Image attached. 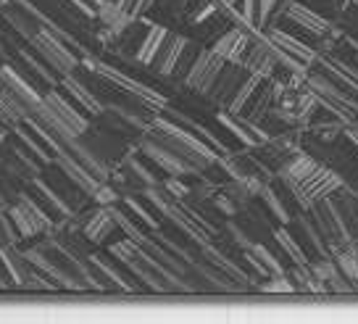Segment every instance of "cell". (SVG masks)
I'll return each mask as SVG.
<instances>
[{
	"instance_id": "obj_6",
	"label": "cell",
	"mask_w": 358,
	"mask_h": 324,
	"mask_svg": "<svg viewBox=\"0 0 358 324\" xmlns=\"http://www.w3.org/2000/svg\"><path fill=\"white\" fill-rule=\"evenodd\" d=\"M153 127H156V129H161V132L171 134V137H177L179 143L190 148L192 153L201 158L206 167H211V164H216V161H219V158H216V153L211 150V146H206L203 140H198V137H195V132H190V129H185V127H179V124H174V122H166V119H156V122H153Z\"/></svg>"
},
{
	"instance_id": "obj_23",
	"label": "cell",
	"mask_w": 358,
	"mask_h": 324,
	"mask_svg": "<svg viewBox=\"0 0 358 324\" xmlns=\"http://www.w3.org/2000/svg\"><path fill=\"white\" fill-rule=\"evenodd\" d=\"M274 235H277V243L287 251V256H290V261L295 264V267H308V256H306V251H303L301 243H298L287 230H277Z\"/></svg>"
},
{
	"instance_id": "obj_42",
	"label": "cell",
	"mask_w": 358,
	"mask_h": 324,
	"mask_svg": "<svg viewBox=\"0 0 358 324\" xmlns=\"http://www.w3.org/2000/svg\"><path fill=\"white\" fill-rule=\"evenodd\" d=\"M156 0H137V6H134V11H132V16H137V13H145L150 6H153Z\"/></svg>"
},
{
	"instance_id": "obj_14",
	"label": "cell",
	"mask_w": 358,
	"mask_h": 324,
	"mask_svg": "<svg viewBox=\"0 0 358 324\" xmlns=\"http://www.w3.org/2000/svg\"><path fill=\"white\" fill-rule=\"evenodd\" d=\"M271 103H274V82H264L261 79V85L253 90V95L248 98L245 103V119L250 122H264L271 111Z\"/></svg>"
},
{
	"instance_id": "obj_3",
	"label": "cell",
	"mask_w": 358,
	"mask_h": 324,
	"mask_svg": "<svg viewBox=\"0 0 358 324\" xmlns=\"http://www.w3.org/2000/svg\"><path fill=\"white\" fill-rule=\"evenodd\" d=\"M306 82H308V87L316 92L319 103H322V106H324L332 116H337V119H345V122H356L358 106L348 98L343 90L337 87L335 82H329V77H327V74H311V77H306Z\"/></svg>"
},
{
	"instance_id": "obj_45",
	"label": "cell",
	"mask_w": 358,
	"mask_h": 324,
	"mask_svg": "<svg viewBox=\"0 0 358 324\" xmlns=\"http://www.w3.org/2000/svg\"><path fill=\"white\" fill-rule=\"evenodd\" d=\"M224 3H227V6H232V3H235V0H224Z\"/></svg>"
},
{
	"instance_id": "obj_13",
	"label": "cell",
	"mask_w": 358,
	"mask_h": 324,
	"mask_svg": "<svg viewBox=\"0 0 358 324\" xmlns=\"http://www.w3.org/2000/svg\"><path fill=\"white\" fill-rule=\"evenodd\" d=\"M287 19L295 22L308 34H316V37H324L329 32V22L322 19L316 11H311L308 6H301V3H287Z\"/></svg>"
},
{
	"instance_id": "obj_36",
	"label": "cell",
	"mask_w": 358,
	"mask_h": 324,
	"mask_svg": "<svg viewBox=\"0 0 358 324\" xmlns=\"http://www.w3.org/2000/svg\"><path fill=\"white\" fill-rule=\"evenodd\" d=\"M129 169H132L134 174H137V179H143L145 185H156V177H153V174H150V171H148V169L143 167L137 158H132V161H129Z\"/></svg>"
},
{
	"instance_id": "obj_15",
	"label": "cell",
	"mask_w": 358,
	"mask_h": 324,
	"mask_svg": "<svg viewBox=\"0 0 358 324\" xmlns=\"http://www.w3.org/2000/svg\"><path fill=\"white\" fill-rule=\"evenodd\" d=\"M0 79H3V85L11 90L13 95H16V98H19V101L27 106V108H34L37 103L43 101V98L37 95V90H34L29 82H24V79L19 77V71H13L11 66L0 69Z\"/></svg>"
},
{
	"instance_id": "obj_11",
	"label": "cell",
	"mask_w": 358,
	"mask_h": 324,
	"mask_svg": "<svg viewBox=\"0 0 358 324\" xmlns=\"http://www.w3.org/2000/svg\"><path fill=\"white\" fill-rule=\"evenodd\" d=\"M248 45H250V37L245 32H240V29H229V32H224L216 43H213L211 53L213 56L224 58V61H229V64H240L243 56H245Z\"/></svg>"
},
{
	"instance_id": "obj_44",
	"label": "cell",
	"mask_w": 358,
	"mask_h": 324,
	"mask_svg": "<svg viewBox=\"0 0 358 324\" xmlns=\"http://www.w3.org/2000/svg\"><path fill=\"white\" fill-rule=\"evenodd\" d=\"M350 3H356V0H343V8H345V6H350Z\"/></svg>"
},
{
	"instance_id": "obj_9",
	"label": "cell",
	"mask_w": 358,
	"mask_h": 324,
	"mask_svg": "<svg viewBox=\"0 0 358 324\" xmlns=\"http://www.w3.org/2000/svg\"><path fill=\"white\" fill-rule=\"evenodd\" d=\"M185 45H187V37H182V34H166V40L161 43L158 53L153 56V61H150V66L156 69L161 77H171V71L177 66Z\"/></svg>"
},
{
	"instance_id": "obj_26",
	"label": "cell",
	"mask_w": 358,
	"mask_h": 324,
	"mask_svg": "<svg viewBox=\"0 0 358 324\" xmlns=\"http://www.w3.org/2000/svg\"><path fill=\"white\" fill-rule=\"evenodd\" d=\"M3 13H6V19L13 24V29H16L19 34H24L27 40H29V37H32V34L40 29V27H37V24L29 19V16H32V11H29V16H27V11H16V8H6Z\"/></svg>"
},
{
	"instance_id": "obj_27",
	"label": "cell",
	"mask_w": 358,
	"mask_h": 324,
	"mask_svg": "<svg viewBox=\"0 0 358 324\" xmlns=\"http://www.w3.org/2000/svg\"><path fill=\"white\" fill-rule=\"evenodd\" d=\"M195 56H198V50H195V45L187 40L185 50H182V56H179V61H177V66H174V71H171V77H177V79H182V82H185V77H187V71H190Z\"/></svg>"
},
{
	"instance_id": "obj_46",
	"label": "cell",
	"mask_w": 358,
	"mask_h": 324,
	"mask_svg": "<svg viewBox=\"0 0 358 324\" xmlns=\"http://www.w3.org/2000/svg\"><path fill=\"white\" fill-rule=\"evenodd\" d=\"M92 3H95V6H98V3H101V0H92Z\"/></svg>"
},
{
	"instance_id": "obj_32",
	"label": "cell",
	"mask_w": 358,
	"mask_h": 324,
	"mask_svg": "<svg viewBox=\"0 0 358 324\" xmlns=\"http://www.w3.org/2000/svg\"><path fill=\"white\" fill-rule=\"evenodd\" d=\"M261 195L266 198L268 209L274 211V216H280V222H290V216H287V211H285V206H282V201H280V198H277V195H274V192L266 190V188H264V192H261Z\"/></svg>"
},
{
	"instance_id": "obj_35",
	"label": "cell",
	"mask_w": 358,
	"mask_h": 324,
	"mask_svg": "<svg viewBox=\"0 0 358 324\" xmlns=\"http://www.w3.org/2000/svg\"><path fill=\"white\" fill-rule=\"evenodd\" d=\"M22 58H24V64H27V66H32V71H34V74H37V77L45 79V82H50V85H53V77L48 74V69H45L43 64H37V61H34V58L29 56L27 50H22Z\"/></svg>"
},
{
	"instance_id": "obj_17",
	"label": "cell",
	"mask_w": 358,
	"mask_h": 324,
	"mask_svg": "<svg viewBox=\"0 0 358 324\" xmlns=\"http://www.w3.org/2000/svg\"><path fill=\"white\" fill-rule=\"evenodd\" d=\"M113 230H116V219H113V213L108 209L95 211L90 216V222L85 224V235H87L90 243H103Z\"/></svg>"
},
{
	"instance_id": "obj_40",
	"label": "cell",
	"mask_w": 358,
	"mask_h": 324,
	"mask_svg": "<svg viewBox=\"0 0 358 324\" xmlns=\"http://www.w3.org/2000/svg\"><path fill=\"white\" fill-rule=\"evenodd\" d=\"M92 198H95V201H98V203H103V206H106V203L116 201V192H113L111 188H108V185H106V182H103L101 188H98V192H95V195H92Z\"/></svg>"
},
{
	"instance_id": "obj_33",
	"label": "cell",
	"mask_w": 358,
	"mask_h": 324,
	"mask_svg": "<svg viewBox=\"0 0 358 324\" xmlns=\"http://www.w3.org/2000/svg\"><path fill=\"white\" fill-rule=\"evenodd\" d=\"M34 185H37V190L43 192L45 198H48V201H50V203H53V206H56L58 211H61V213H69V206H66V203L61 201V198H58L56 192L50 190V188H48V185H45V182H40V179H34Z\"/></svg>"
},
{
	"instance_id": "obj_31",
	"label": "cell",
	"mask_w": 358,
	"mask_h": 324,
	"mask_svg": "<svg viewBox=\"0 0 358 324\" xmlns=\"http://www.w3.org/2000/svg\"><path fill=\"white\" fill-rule=\"evenodd\" d=\"M90 261H92V264H95V267L101 269L103 274H106V277H108V280H111L113 285H119V288H122V290H132V288H129V285H127V282H124L122 277H119V272H116V269H113V267H108V264H106V258H101V256H92V258H90Z\"/></svg>"
},
{
	"instance_id": "obj_24",
	"label": "cell",
	"mask_w": 358,
	"mask_h": 324,
	"mask_svg": "<svg viewBox=\"0 0 358 324\" xmlns=\"http://www.w3.org/2000/svg\"><path fill=\"white\" fill-rule=\"evenodd\" d=\"M261 79L264 77H258V74H248V79L240 85V90L235 92V98H232V103L227 106L229 108V113H243V108H245V103H248V98L253 95V90L261 85Z\"/></svg>"
},
{
	"instance_id": "obj_20",
	"label": "cell",
	"mask_w": 358,
	"mask_h": 324,
	"mask_svg": "<svg viewBox=\"0 0 358 324\" xmlns=\"http://www.w3.org/2000/svg\"><path fill=\"white\" fill-rule=\"evenodd\" d=\"M224 58H219V56H208V61H206V66H203V74H201V79H198V85H195V90L198 92H203V95H208L213 90V85H216V79H219V74H222V69H224Z\"/></svg>"
},
{
	"instance_id": "obj_29",
	"label": "cell",
	"mask_w": 358,
	"mask_h": 324,
	"mask_svg": "<svg viewBox=\"0 0 358 324\" xmlns=\"http://www.w3.org/2000/svg\"><path fill=\"white\" fill-rule=\"evenodd\" d=\"M111 213H113V219H116V227H122L124 232H127V237H132L134 243H140V246L145 243L148 237L143 235V232H140V230H137V227H134V224L129 222V219H127V216H124L122 211H116V209H111Z\"/></svg>"
},
{
	"instance_id": "obj_25",
	"label": "cell",
	"mask_w": 358,
	"mask_h": 324,
	"mask_svg": "<svg viewBox=\"0 0 358 324\" xmlns=\"http://www.w3.org/2000/svg\"><path fill=\"white\" fill-rule=\"evenodd\" d=\"M248 253L256 258L258 264L264 267V272H266V274H271V277H277V274H285V267H282L280 261L271 256V253H268L264 246H258V243H250V246H248Z\"/></svg>"
},
{
	"instance_id": "obj_21",
	"label": "cell",
	"mask_w": 358,
	"mask_h": 324,
	"mask_svg": "<svg viewBox=\"0 0 358 324\" xmlns=\"http://www.w3.org/2000/svg\"><path fill=\"white\" fill-rule=\"evenodd\" d=\"M335 264L337 269L345 274L350 282H358V251L353 246L337 248L335 251Z\"/></svg>"
},
{
	"instance_id": "obj_28",
	"label": "cell",
	"mask_w": 358,
	"mask_h": 324,
	"mask_svg": "<svg viewBox=\"0 0 358 324\" xmlns=\"http://www.w3.org/2000/svg\"><path fill=\"white\" fill-rule=\"evenodd\" d=\"M137 251H140V243H134L132 237H127V240H122V243L111 246V256H116L122 264H129Z\"/></svg>"
},
{
	"instance_id": "obj_10",
	"label": "cell",
	"mask_w": 358,
	"mask_h": 324,
	"mask_svg": "<svg viewBox=\"0 0 358 324\" xmlns=\"http://www.w3.org/2000/svg\"><path fill=\"white\" fill-rule=\"evenodd\" d=\"M143 150H145L148 158H153L158 167L164 169V171H169L171 177L187 174V171H195L192 164H187L185 158H179L174 150H169V148L161 146V143H150V140H145V143H143Z\"/></svg>"
},
{
	"instance_id": "obj_4",
	"label": "cell",
	"mask_w": 358,
	"mask_h": 324,
	"mask_svg": "<svg viewBox=\"0 0 358 324\" xmlns=\"http://www.w3.org/2000/svg\"><path fill=\"white\" fill-rule=\"evenodd\" d=\"M92 69H95V71H101L106 79H111L113 85H119L122 90H127V92L137 95V98L145 103V106H150V108H156V111L166 108V98H164L161 92H156V90L140 85L137 79L127 77V74H122V71H116V69H111V66H106V64H92Z\"/></svg>"
},
{
	"instance_id": "obj_2",
	"label": "cell",
	"mask_w": 358,
	"mask_h": 324,
	"mask_svg": "<svg viewBox=\"0 0 358 324\" xmlns=\"http://www.w3.org/2000/svg\"><path fill=\"white\" fill-rule=\"evenodd\" d=\"M29 43H32V48L40 53V58H43L45 64L50 69H56L58 74L66 77V74H71V71L77 69V64H79L77 56H74L66 45H64V40H58L50 29L40 27V29L29 37Z\"/></svg>"
},
{
	"instance_id": "obj_1",
	"label": "cell",
	"mask_w": 358,
	"mask_h": 324,
	"mask_svg": "<svg viewBox=\"0 0 358 324\" xmlns=\"http://www.w3.org/2000/svg\"><path fill=\"white\" fill-rule=\"evenodd\" d=\"M280 177L285 182V188L295 195V201L301 203V209H306V211L313 201L343 190V179L327 167H319L308 153L292 158L290 164L282 169Z\"/></svg>"
},
{
	"instance_id": "obj_38",
	"label": "cell",
	"mask_w": 358,
	"mask_h": 324,
	"mask_svg": "<svg viewBox=\"0 0 358 324\" xmlns=\"http://www.w3.org/2000/svg\"><path fill=\"white\" fill-rule=\"evenodd\" d=\"M277 3H280V0H258V24H266V19L271 16Z\"/></svg>"
},
{
	"instance_id": "obj_5",
	"label": "cell",
	"mask_w": 358,
	"mask_h": 324,
	"mask_svg": "<svg viewBox=\"0 0 358 324\" xmlns=\"http://www.w3.org/2000/svg\"><path fill=\"white\" fill-rule=\"evenodd\" d=\"M277 61H280V56H277V48H274V43L271 40H258V43H250L245 50V56H243V66L250 71V74H258V77L268 79L271 77V71H274V66H277Z\"/></svg>"
},
{
	"instance_id": "obj_22",
	"label": "cell",
	"mask_w": 358,
	"mask_h": 324,
	"mask_svg": "<svg viewBox=\"0 0 358 324\" xmlns=\"http://www.w3.org/2000/svg\"><path fill=\"white\" fill-rule=\"evenodd\" d=\"M206 248V256L211 258L213 261V267H219L224 272V274H227V277H229V280H240L243 282V285H248V277H245V272H243V269L237 267V264H232V261H229V258H224L222 253H219V251H216V248L211 246V243H208V246H203Z\"/></svg>"
},
{
	"instance_id": "obj_7",
	"label": "cell",
	"mask_w": 358,
	"mask_h": 324,
	"mask_svg": "<svg viewBox=\"0 0 358 324\" xmlns=\"http://www.w3.org/2000/svg\"><path fill=\"white\" fill-rule=\"evenodd\" d=\"M248 71L243 64H224L222 74H219V79H216V85H213V90L208 92L211 98H216V101H222L224 106H229L232 103V98H235V92L240 90V85L248 79Z\"/></svg>"
},
{
	"instance_id": "obj_34",
	"label": "cell",
	"mask_w": 358,
	"mask_h": 324,
	"mask_svg": "<svg viewBox=\"0 0 358 324\" xmlns=\"http://www.w3.org/2000/svg\"><path fill=\"white\" fill-rule=\"evenodd\" d=\"M164 190L169 192V195H171V198H174V201H185V198H187V188H185V185H182V182H179V179H169L166 182V188H164Z\"/></svg>"
},
{
	"instance_id": "obj_43",
	"label": "cell",
	"mask_w": 358,
	"mask_h": 324,
	"mask_svg": "<svg viewBox=\"0 0 358 324\" xmlns=\"http://www.w3.org/2000/svg\"><path fill=\"white\" fill-rule=\"evenodd\" d=\"M348 137H350V140L358 146V127H356V129H350V132H348Z\"/></svg>"
},
{
	"instance_id": "obj_16",
	"label": "cell",
	"mask_w": 358,
	"mask_h": 324,
	"mask_svg": "<svg viewBox=\"0 0 358 324\" xmlns=\"http://www.w3.org/2000/svg\"><path fill=\"white\" fill-rule=\"evenodd\" d=\"M61 87L66 90L69 95H71V98H74V101H77L87 113H92V116H101L103 113V103L98 101V98H95V95H92L82 82H77V79L71 77V74H66V77L61 79Z\"/></svg>"
},
{
	"instance_id": "obj_8",
	"label": "cell",
	"mask_w": 358,
	"mask_h": 324,
	"mask_svg": "<svg viewBox=\"0 0 358 324\" xmlns=\"http://www.w3.org/2000/svg\"><path fill=\"white\" fill-rule=\"evenodd\" d=\"M56 164L58 167H61V171H64V174H66L69 179H71V182H74V185H77L79 190L82 192H87L90 198H92V195H95V192H98V188H101L103 182L98 177H92V174H90L87 169L82 167V164H79L77 161V156H69L66 150H64V148H61V150H58L56 153Z\"/></svg>"
},
{
	"instance_id": "obj_12",
	"label": "cell",
	"mask_w": 358,
	"mask_h": 324,
	"mask_svg": "<svg viewBox=\"0 0 358 324\" xmlns=\"http://www.w3.org/2000/svg\"><path fill=\"white\" fill-rule=\"evenodd\" d=\"M268 40L274 43V48L280 50L282 56L295 58V61H301V64H306V66H311L313 61H316V53H313L308 45H303L301 40H295L292 34L282 32V29H271Z\"/></svg>"
},
{
	"instance_id": "obj_30",
	"label": "cell",
	"mask_w": 358,
	"mask_h": 324,
	"mask_svg": "<svg viewBox=\"0 0 358 324\" xmlns=\"http://www.w3.org/2000/svg\"><path fill=\"white\" fill-rule=\"evenodd\" d=\"M261 290L264 293H295L298 290V285H292L285 274H277L274 280L264 282V285H261Z\"/></svg>"
},
{
	"instance_id": "obj_19",
	"label": "cell",
	"mask_w": 358,
	"mask_h": 324,
	"mask_svg": "<svg viewBox=\"0 0 358 324\" xmlns=\"http://www.w3.org/2000/svg\"><path fill=\"white\" fill-rule=\"evenodd\" d=\"M166 29L164 27H150L145 34V40H143V45H140V50H137V61L140 64H145V66H150V61H153V56L158 53V48H161V43L166 40Z\"/></svg>"
},
{
	"instance_id": "obj_18",
	"label": "cell",
	"mask_w": 358,
	"mask_h": 324,
	"mask_svg": "<svg viewBox=\"0 0 358 324\" xmlns=\"http://www.w3.org/2000/svg\"><path fill=\"white\" fill-rule=\"evenodd\" d=\"M0 258H3V267L11 272V277L16 285H22L24 280H27V274L32 272L29 269V261H27V256L24 253H19V251H13L11 246L8 248H0Z\"/></svg>"
},
{
	"instance_id": "obj_41",
	"label": "cell",
	"mask_w": 358,
	"mask_h": 324,
	"mask_svg": "<svg viewBox=\"0 0 358 324\" xmlns=\"http://www.w3.org/2000/svg\"><path fill=\"white\" fill-rule=\"evenodd\" d=\"M243 11H245L248 24L258 22V0H243Z\"/></svg>"
},
{
	"instance_id": "obj_37",
	"label": "cell",
	"mask_w": 358,
	"mask_h": 324,
	"mask_svg": "<svg viewBox=\"0 0 358 324\" xmlns=\"http://www.w3.org/2000/svg\"><path fill=\"white\" fill-rule=\"evenodd\" d=\"M127 206H129V209H132V211L137 213L140 219H143V224H148V227H153V230L158 227V222H153V216H150V213H148L145 209H143V206H140L137 201H132V198H129V201H127Z\"/></svg>"
},
{
	"instance_id": "obj_39",
	"label": "cell",
	"mask_w": 358,
	"mask_h": 324,
	"mask_svg": "<svg viewBox=\"0 0 358 324\" xmlns=\"http://www.w3.org/2000/svg\"><path fill=\"white\" fill-rule=\"evenodd\" d=\"M19 137H22V143H24V146H27V148H29L32 153H37V158H40V161H50V158H48V153H45L43 148H40V146H37V143H34V140H32V137H29V134L22 132V129H19Z\"/></svg>"
}]
</instances>
